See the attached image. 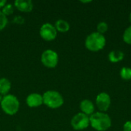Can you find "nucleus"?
I'll list each match as a JSON object with an SVG mask.
<instances>
[{
    "instance_id": "8",
    "label": "nucleus",
    "mask_w": 131,
    "mask_h": 131,
    "mask_svg": "<svg viewBox=\"0 0 131 131\" xmlns=\"http://www.w3.org/2000/svg\"><path fill=\"white\" fill-rule=\"evenodd\" d=\"M96 105L100 111V112H106L111 104V97L108 94L105 92H101L99 94H97L96 97Z\"/></svg>"
},
{
    "instance_id": "2",
    "label": "nucleus",
    "mask_w": 131,
    "mask_h": 131,
    "mask_svg": "<svg viewBox=\"0 0 131 131\" xmlns=\"http://www.w3.org/2000/svg\"><path fill=\"white\" fill-rule=\"evenodd\" d=\"M106 45V38L104 35L96 32H92L88 35L85 39V47L88 50L97 52L102 50Z\"/></svg>"
},
{
    "instance_id": "13",
    "label": "nucleus",
    "mask_w": 131,
    "mask_h": 131,
    "mask_svg": "<svg viewBox=\"0 0 131 131\" xmlns=\"http://www.w3.org/2000/svg\"><path fill=\"white\" fill-rule=\"evenodd\" d=\"M12 84L10 81L6 78H0V94L3 96L7 95L11 90Z\"/></svg>"
},
{
    "instance_id": "10",
    "label": "nucleus",
    "mask_w": 131,
    "mask_h": 131,
    "mask_svg": "<svg viewBox=\"0 0 131 131\" xmlns=\"http://www.w3.org/2000/svg\"><path fill=\"white\" fill-rule=\"evenodd\" d=\"M80 109L81 111V113L88 116H91L94 113L95 107H94V103L91 101L84 99L81 101V102L80 103Z\"/></svg>"
},
{
    "instance_id": "14",
    "label": "nucleus",
    "mask_w": 131,
    "mask_h": 131,
    "mask_svg": "<svg viewBox=\"0 0 131 131\" xmlns=\"http://www.w3.org/2000/svg\"><path fill=\"white\" fill-rule=\"evenodd\" d=\"M54 27L57 30V31L60 32H67L70 29V25L69 23L64 20V19H58L55 21Z\"/></svg>"
},
{
    "instance_id": "9",
    "label": "nucleus",
    "mask_w": 131,
    "mask_h": 131,
    "mask_svg": "<svg viewBox=\"0 0 131 131\" xmlns=\"http://www.w3.org/2000/svg\"><path fill=\"white\" fill-rule=\"evenodd\" d=\"M26 103L30 107H38L43 104V96L38 93H31L28 95Z\"/></svg>"
},
{
    "instance_id": "6",
    "label": "nucleus",
    "mask_w": 131,
    "mask_h": 131,
    "mask_svg": "<svg viewBox=\"0 0 131 131\" xmlns=\"http://www.w3.org/2000/svg\"><path fill=\"white\" fill-rule=\"evenodd\" d=\"M71 125L75 130H82L88 128L90 125L89 116L83 114L78 113L75 114L71 121Z\"/></svg>"
},
{
    "instance_id": "15",
    "label": "nucleus",
    "mask_w": 131,
    "mask_h": 131,
    "mask_svg": "<svg viewBox=\"0 0 131 131\" xmlns=\"http://www.w3.org/2000/svg\"><path fill=\"white\" fill-rule=\"evenodd\" d=\"M120 75L124 81L131 80V68L128 67H123L120 71Z\"/></svg>"
},
{
    "instance_id": "21",
    "label": "nucleus",
    "mask_w": 131,
    "mask_h": 131,
    "mask_svg": "<svg viewBox=\"0 0 131 131\" xmlns=\"http://www.w3.org/2000/svg\"><path fill=\"white\" fill-rule=\"evenodd\" d=\"M24 21H24V18H23L21 16H20V15L15 16V17L14 18V22H15V23H17V24L21 25V24H22Z\"/></svg>"
},
{
    "instance_id": "22",
    "label": "nucleus",
    "mask_w": 131,
    "mask_h": 131,
    "mask_svg": "<svg viewBox=\"0 0 131 131\" xmlns=\"http://www.w3.org/2000/svg\"><path fill=\"white\" fill-rule=\"evenodd\" d=\"M6 3L7 2H6L5 0H0V8H2Z\"/></svg>"
},
{
    "instance_id": "24",
    "label": "nucleus",
    "mask_w": 131,
    "mask_h": 131,
    "mask_svg": "<svg viewBox=\"0 0 131 131\" xmlns=\"http://www.w3.org/2000/svg\"><path fill=\"white\" fill-rule=\"evenodd\" d=\"M129 20H130V22L131 23V12L130 13V15H129Z\"/></svg>"
},
{
    "instance_id": "3",
    "label": "nucleus",
    "mask_w": 131,
    "mask_h": 131,
    "mask_svg": "<svg viewBox=\"0 0 131 131\" xmlns=\"http://www.w3.org/2000/svg\"><path fill=\"white\" fill-rule=\"evenodd\" d=\"M43 96V103L47 107L56 109L61 107L64 104L63 96L57 91H47Z\"/></svg>"
},
{
    "instance_id": "7",
    "label": "nucleus",
    "mask_w": 131,
    "mask_h": 131,
    "mask_svg": "<svg viewBox=\"0 0 131 131\" xmlns=\"http://www.w3.org/2000/svg\"><path fill=\"white\" fill-rule=\"evenodd\" d=\"M41 37L45 41H52L56 38L57 37V30L51 23H45L43 24L39 31Z\"/></svg>"
},
{
    "instance_id": "20",
    "label": "nucleus",
    "mask_w": 131,
    "mask_h": 131,
    "mask_svg": "<svg viewBox=\"0 0 131 131\" xmlns=\"http://www.w3.org/2000/svg\"><path fill=\"white\" fill-rule=\"evenodd\" d=\"M123 130L124 131H131V121H127L123 127Z\"/></svg>"
},
{
    "instance_id": "1",
    "label": "nucleus",
    "mask_w": 131,
    "mask_h": 131,
    "mask_svg": "<svg viewBox=\"0 0 131 131\" xmlns=\"http://www.w3.org/2000/svg\"><path fill=\"white\" fill-rule=\"evenodd\" d=\"M90 125L97 131L107 130L112 124L110 116L104 112H94L89 117Z\"/></svg>"
},
{
    "instance_id": "19",
    "label": "nucleus",
    "mask_w": 131,
    "mask_h": 131,
    "mask_svg": "<svg viewBox=\"0 0 131 131\" xmlns=\"http://www.w3.org/2000/svg\"><path fill=\"white\" fill-rule=\"evenodd\" d=\"M7 23H8V18L6 15H5L3 12L0 11V31L5 28Z\"/></svg>"
},
{
    "instance_id": "17",
    "label": "nucleus",
    "mask_w": 131,
    "mask_h": 131,
    "mask_svg": "<svg viewBox=\"0 0 131 131\" xmlns=\"http://www.w3.org/2000/svg\"><path fill=\"white\" fill-rule=\"evenodd\" d=\"M97 30L98 33H100L101 35H104L108 30V25H107V23L105 22V21L99 22L97 26Z\"/></svg>"
},
{
    "instance_id": "23",
    "label": "nucleus",
    "mask_w": 131,
    "mask_h": 131,
    "mask_svg": "<svg viewBox=\"0 0 131 131\" xmlns=\"http://www.w3.org/2000/svg\"><path fill=\"white\" fill-rule=\"evenodd\" d=\"M3 97H4V96H3L2 94H0V103L2 102V99H3Z\"/></svg>"
},
{
    "instance_id": "12",
    "label": "nucleus",
    "mask_w": 131,
    "mask_h": 131,
    "mask_svg": "<svg viewBox=\"0 0 131 131\" xmlns=\"http://www.w3.org/2000/svg\"><path fill=\"white\" fill-rule=\"evenodd\" d=\"M124 58L123 51L119 50H113L108 54V59L111 63H118L121 61Z\"/></svg>"
},
{
    "instance_id": "5",
    "label": "nucleus",
    "mask_w": 131,
    "mask_h": 131,
    "mask_svg": "<svg viewBox=\"0 0 131 131\" xmlns=\"http://www.w3.org/2000/svg\"><path fill=\"white\" fill-rule=\"evenodd\" d=\"M58 54L52 49H47L44 51L41 56V63L47 68H54L58 64Z\"/></svg>"
},
{
    "instance_id": "4",
    "label": "nucleus",
    "mask_w": 131,
    "mask_h": 131,
    "mask_svg": "<svg viewBox=\"0 0 131 131\" xmlns=\"http://www.w3.org/2000/svg\"><path fill=\"white\" fill-rule=\"evenodd\" d=\"M0 104L2 111L8 115L15 114L18 111L20 107L18 99L12 94L5 95Z\"/></svg>"
},
{
    "instance_id": "11",
    "label": "nucleus",
    "mask_w": 131,
    "mask_h": 131,
    "mask_svg": "<svg viewBox=\"0 0 131 131\" xmlns=\"http://www.w3.org/2000/svg\"><path fill=\"white\" fill-rule=\"evenodd\" d=\"M15 7L23 12H29L33 8V2L31 0H15Z\"/></svg>"
},
{
    "instance_id": "18",
    "label": "nucleus",
    "mask_w": 131,
    "mask_h": 131,
    "mask_svg": "<svg viewBox=\"0 0 131 131\" xmlns=\"http://www.w3.org/2000/svg\"><path fill=\"white\" fill-rule=\"evenodd\" d=\"M2 12H3V14L5 15H10L13 13L14 12V6L12 5V4H9V3H6L4 7L2 8Z\"/></svg>"
},
{
    "instance_id": "16",
    "label": "nucleus",
    "mask_w": 131,
    "mask_h": 131,
    "mask_svg": "<svg viewBox=\"0 0 131 131\" xmlns=\"http://www.w3.org/2000/svg\"><path fill=\"white\" fill-rule=\"evenodd\" d=\"M123 40L125 43L131 45V25L125 29L123 34Z\"/></svg>"
}]
</instances>
